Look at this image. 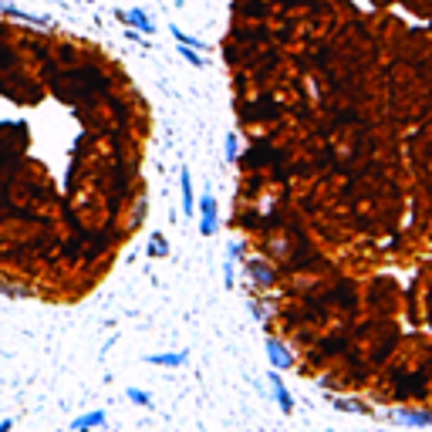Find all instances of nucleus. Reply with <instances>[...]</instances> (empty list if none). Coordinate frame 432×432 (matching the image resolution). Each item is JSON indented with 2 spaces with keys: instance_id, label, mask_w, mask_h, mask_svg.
Returning a JSON list of instances; mask_svg holds the SVG:
<instances>
[{
  "instance_id": "obj_7",
  "label": "nucleus",
  "mask_w": 432,
  "mask_h": 432,
  "mask_svg": "<svg viewBox=\"0 0 432 432\" xmlns=\"http://www.w3.org/2000/svg\"><path fill=\"white\" fill-rule=\"evenodd\" d=\"M186 358H189V352H172V355H149L145 361L162 365V368H179V365H186Z\"/></svg>"
},
{
  "instance_id": "obj_17",
  "label": "nucleus",
  "mask_w": 432,
  "mask_h": 432,
  "mask_svg": "<svg viewBox=\"0 0 432 432\" xmlns=\"http://www.w3.org/2000/svg\"><path fill=\"white\" fill-rule=\"evenodd\" d=\"M11 426H14V422H11V419H4V422H0V432H11Z\"/></svg>"
},
{
  "instance_id": "obj_15",
  "label": "nucleus",
  "mask_w": 432,
  "mask_h": 432,
  "mask_svg": "<svg viewBox=\"0 0 432 432\" xmlns=\"http://www.w3.org/2000/svg\"><path fill=\"white\" fill-rule=\"evenodd\" d=\"M227 162H236V136H227Z\"/></svg>"
},
{
  "instance_id": "obj_6",
  "label": "nucleus",
  "mask_w": 432,
  "mask_h": 432,
  "mask_svg": "<svg viewBox=\"0 0 432 432\" xmlns=\"http://www.w3.org/2000/svg\"><path fill=\"white\" fill-rule=\"evenodd\" d=\"M98 426H105V412H102V409H95V412H85V416H78L75 422H71V429H78V432L98 429Z\"/></svg>"
},
{
  "instance_id": "obj_10",
  "label": "nucleus",
  "mask_w": 432,
  "mask_h": 432,
  "mask_svg": "<svg viewBox=\"0 0 432 432\" xmlns=\"http://www.w3.org/2000/svg\"><path fill=\"white\" fill-rule=\"evenodd\" d=\"M128 24H136V28H139L142 34H152V31H155L152 20H149V17H145V11H139V7H136V11L128 14Z\"/></svg>"
},
{
  "instance_id": "obj_1",
  "label": "nucleus",
  "mask_w": 432,
  "mask_h": 432,
  "mask_svg": "<svg viewBox=\"0 0 432 432\" xmlns=\"http://www.w3.org/2000/svg\"><path fill=\"white\" fill-rule=\"evenodd\" d=\"M200 233L203 236H213L216 233V200L210 193L200 200Z\"/></svg>"
},
{
  "instance_id": "obj_9",
  "label": "nucleus",
  "mask_w": 432,
  "mask_h": 432,
  "mask_svg": "<svg viewBox=\"0 0 432 432\" xmlns=\"http://www.w3.org/2000/svg\"><path fill=\"white\" fill-rule=\"evenodd\" d=\"M250 277L257 280L260 287H270V284H274V277H277V274H274V270H270L267 263H250Z\"/></svg>"
},
{
  "instance_id": "obj_2",
  "label": "nucleus",
  "mask_w": 432,
  "mask_h": 432,
  "mask_svg": "<svg viewBox=\"0 0 432 432\" xmlns=\"http://www.w3.org/2000/svg\"><path fill=\"white\" fill-rule=\"evenodd\" d=\"M267 358H270V365H274V368H291L294 365V358L287 355V348H284V344H280L277 338H267Z\"/></svg>"
},
{
  "instance_id": "obj_5",
  "label": "nucleus",
  "mask_w": 432,
  "mask_h": 432,
  "mask_svg": "<svg viewBox=\"0 0 432 432\" xmlns=\"http://www.w3.org/2000/svg\"><path fill=\"white\" fill-rule=\"evenodd\" d=\"M392 419H395V422H405V426H419V429H426L432 422L429 412H412V409H395Z\"/></svg>"
},
{
  "instance_id": "obj_14",
  "label": "nucleus",
  "mask_w": 432,
  "mask_h": 432,
  "mask_svg": "<svg viewBox=\"0 0 432 432\" xmlns=\"http://www.w3.org/2000/svg\"><path fill=\"white\" fill-rule=\"evenodd\" d=\"M179 54H183V58H186L189 64H196V68H203V58H200V54H193V47L179 44Z\"/></svg>"
},
{
  "instance_id": "obj_8",
  "label": "nucleus",
  "mask_w": 432,
  "mask_h": 432,
  "mask_svg": "<svg viewBox=\"0 0 432 432\" xmlns=\"http://www.w3.org/2000/svg\"><path fill=\"white\" fill-rule=\"evenodd\" d=\"M335 294H338V304H341V308H344V311H355V308H358L355 287H352L348 280H341V284H338V291H335Z\"/></svg>"
},
{
  "instance_id": "obj_3",
  "label": "nucleus",
  "mask_w": 432,
  "mask_h": 432,
  "mask_svg": "<svg viewBox=\"0 0 432 432\" xmlns=\"http://www.w3.org/2000/svg\"><path fill=\"white\" fill-rule=\"evenodd\" d=\"M267 378H270V392H274L277 405L284 409V412H291V409H294V399H291V392H287V385H284V378H280L277 371H270Z\"/></svg>"
},
{
  "instance_id": "obj_12",
  "label": "nucleus",
  "mask_w": 432,
  "mask_h": 432,
  "mask_svg": "<svg viewBox=\"0 0 432 432\" xmlns=\"http://www.w3.org/2000/svg\"><path fill=\"white\" fill-rule=\"evenodd\" d=\"M125 395L136 402V405H152V395H149V392H142V388H128Z\"/></svg>"
},
{
  "instance_id": "obj_4",
  "label": "nucleus",
  "mask_w": 432,
  "mask_h": 432,
  "mask_svg": "<svg viewBox=\"0 0 432 432\" xmlns=\"http://www.w3.org/2000/svg\"><path fill=\"white\" fill-rule=\"evenodd\" d=\"M179 186H183V213L193 216V210H196V193H193V176H189V169L179 172Z\"/></svg>"
},
{
  "instance_id": "obj_16",
  "label": "nucleus",
  "mask_w": 432,
  "mask_h": 432,
  "mask_svg": "<svg viewBox=\"0 0 432 432\" xmlns=\"http://www.w3.org/2000/svg\"><path fill=\"white\" fill-rule=\"evenodd\" d=\"M240 253H244V247H240V244H230V260H240Z\"/></svg>"
},
{
  "instance_id": "obj_11",
  "label": "nucleus",
  "mask_w": 432,
  "mask_h": 432,
  "mask_svg": "<svg viewBox=\"0 0 432 432\" xmlns=\"http://www.w3.org/2000/svg\"><path fill=\"white\" fill-rule=\"evenodd\" d=\"M11 17H17V20H28V24H37V28H44L47 17H37V14H28V11H17V7H4Z\"/></svg>"
},
{
  "instance_id": "obj_13",
  "label": "nucleus",
  "mask_w": 432,
  "mask_h": 432,
  "mask_svg": "<svg viewBox=\"0 0 432 432\" xmlns=\"http://www.w3.org/2000/svg\"><path fill=\"white\" fill-rule=\"evenodd\" d=\"M149 253H152V257H159V253H162V257H166V253H169V247H166V236H152V247H149Z\"/></svg>"
}]
</instances>
